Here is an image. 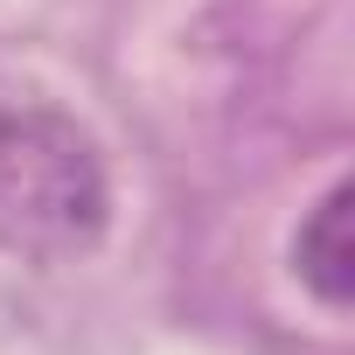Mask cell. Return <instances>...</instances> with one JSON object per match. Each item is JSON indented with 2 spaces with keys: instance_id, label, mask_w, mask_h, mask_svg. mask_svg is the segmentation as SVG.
Returning <instances> with one entry per match:
<instances>
[{
  "instance_id": "6da1fadb",
  "label": "cell",
  "mask_w": 355,
  "mask_h": 355,
  "mask_svg": "<svg viewBox=\"0 0 355 355\" xmlns=\"http://www.w3.org/2000/svg\"><path fill=\"white\" fill-rule=\"evenodd\" d=\"M112 182L98 139L35 91H0V258L77 265L105 244Z\"/></svg>"
},
{
  "instance_id": "7a4b0ae2",
  "label": "cell",
  "mask_w": 355,
  "mask_h": 355,
  "mask_svg": "<svg viewBox=\"0 0 355 355\" xmlns=\"http://www.w3.org/2000/svg\"><path fill=\"white\" fill-rule=\"evenodd\" d=\"M293 272L300 286L327 306V313H348V293H355V244H348V182H327V196L300 216L293 230Z\"/></svg>"
}]
</instances>
